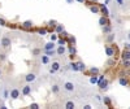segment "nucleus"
<instances>
[{
    "label": "nucleus",
    "mask_w": 130,
    "mask_h": 109,
    "mask_svg": "<svg viewBox=\"0 0 130 109\" xmlns=\"http://www.w3.org/2000/svg\"><path fill=\"white\" fill-rule=\"evenodd\" d=\"M10 44H12V40H10V38H9L8 35H4V37L2 38V40H0V47H3L4 49L9 48Z\"/></svg>",
    "instance_id": "1"
},
{
    "label": "nucleus",
    "mask_w": 130,
    "mask_h": 109,
    "mask_svg": "<svg viewBox=\"0 0 130 109\" xmlns=\"http://www.w3.org/2000/svg\"><path fill=\"white\" fill-rule=\"evenodd\" d=\"M60 62L59 61H53L52 62V66H51V69H50V73L51 74H53V73H56V71H59L60 70Z\"/></svg>",
    "instance_id": "2"
},
{
    "label": "nucleus",
    "mask_w": 130,
    "mask_h": 109,
    "mask_svg": "<svg viewBox=\"0 0 130 109\" xmlns=\"http://www.w3.org/2000/svg\"><path fill=\"white\" fill-rule=\"evenodd\" d=\"M62 87H64V90L68 91V92H73V91H74V84H73L72 82H65V83L62 84Z\"/></svg>",
    "instance_id": "3"
},
{
    "label": "nucleus",
    "mask_w": 130,
    "mask_h": 109,
    "mask_svg": "<svg viewBox=\"0 0 130 109\" xmlns=\"http://www.w3.org/2000/svg\"><path fill=\"white\" fill-rule=\"evenodd\" d=\"M9 96H10V99H13V100L18 99V97H20V90L12 88V90H10V92H9Z\"/></svg>",
    "instance_id": "4"
},
{
    "label": "nucleus",
    "mask_w": 130,
    "mask_h": 109,
    "mask_svg": "<svg viewBox=\"0 0 130 109\" xmlns=\"http://www.w3.org/2000/svg\"><path fill=\"white\" fill-rule=\"evenodd\" d=\"M35 79H37V75H35L34 73H29V74H26V77H25V81H26L27 83L34 82Z\"/></svg>",
    "instance_id": "5"
},
{
    "label": "nucleus",
    "mask_w": 130,
    "mask_h": 109,
    "mask_svg": "<svg viewBox=\"0 0 130 109\" xmlns=\"http://www.w3.org/2000/svg\"><path fill=\"white\" fill-rule=\"evenodd\" d=\"M30 94H31V86H30V84L24 86V87H22V95H24V96H29Z\"/></svg>",
    "instance_id": "6"
},
{
    "label": "nucleus",
    "mask_w": 130,
    "mask_h": 109,
    "mask_svg": "<svg viewBox=\"0 0 130 109\" xmlns=\"http://www.w3.org/2000/svg\"><path fill=\"white\" fill-rule=\"evenodd\" d=\"M105 53L108 57H112L115 55V48L113 47H109V46H105Z\"/></svg>",
    "instance_id": "7"
},
{
    "label": "nucleus",
    "mask_w": 130,
    "mask_h": 109,
    "mask_svg": "<svg viewBox=\"0 0 130 109\" xmlns=\"http://www.w3.org/2000/svg\"><path fill=\"white\" fill-rule=\"evenodd\" d=\"M55 47H56V44H55V42H50V43H47V44L43 47V49H55Z\"/></svg>",
    "instance_id": "8"
},
{
    "label": "nucleus",
    "mask_w": 130,
    "mask_h": 109,
    "mask_svg": "<svg viewBox=\"0 0 130 109\" xmlns=\"http://www.w3.org/2000/svg\"><path fill=\"white\" fill-rule=\"evenodd\" d=\"M98 83H99V87H100L102 90H105L107 86H108V81L107 79H102L100 82H98Z\"/></svg>",
    "instance_id": "9"
},
{
    "label": "nucleus",
    "mask_w": 130,
    "mask_h": 109,
    "mask_svg": "<svg viewBox=\"0 0 130 109\" xmlns=\"http://www.w3.org/2000/svg\"><path fill=\"white\" fill-rule=\"evenodd\" d=\"M56 53L59 55V56H62V55L65 53V47L64 46H59L57 49H56Z\"/></svg>",
    "instance_id": "10"
},
{
    "label": "nucleus",
    "mask_w": 130,
    "mask_h": 109,
    "mask_svg": "<svg viewBox=\"0 0 130 109\" xmlns=\"http://www.w3.org/2000/svg\"><path fill=\"white\" fill-rule=\"evenodd\" d=\"M44 53L47 55V56H55V55H57L56 53V49H44Z\"/></svg>",
    "instance_id": "11"
},
{
    "label": "nucleus",
    "mask_w": 130,
    "mask_h": 109,
    "mask_svg": "<svg viewBox=\"0 0 130 109\" xmlns=\"http://www.w3.org/2000/svg\"><path fill=\"white\" fill-rule=\"evenodd\" d=\"M22 26H24L25 29H31V27H32V21H30V20L25 21V22H22Z\"/></svg>",
    "instance_id": "12"
},
{
    "label": "nucleus",
    "mask_w": 130,
    "mask_h": 109,
    "mask_svg": "<svg viewBox=\"0 0 130 109\" xmlns=\"http://www.w3.org/2000/svg\"><path fill=\"white\" fill-rule=\"evenodd\" d=\"M99 25H100V26H105V25H108V21H107L105 17H100V18H99Z\"/></svg>",
    "instance_id": "13"
},
{
    "label": "nucleus",
    "mask_w": 130,
    "mask_h": 109,
    "mask_svg": "<svg viewBox=\"0 0 130 109\" xmlns=\"http://www.w3.org/2000/svg\"><path fill=\"white\" fill-rule=\"evenodd\" d=\"M77 66H78V71H85V69H86V65L83 64V62H77Z\"/></svg>",
    "instance_id": "14"
},
{
    "label": "nucleus",
    "mask_w": 130,
    "mask_h": 109,
    "mask_svg": "<svg viewBox=\"0 0 130 109\" xmlns=\"http://www.w3.org/2000/svg\"><path fill=\"white\" fill-rule=\"evenodd\" d=\"M64 30H65L64 25H56V32H57V34H61V32H64Z\"/></svg>",
    "instance_id": "15"
},
{
    "label": "nucleus",
    "mask_w": 130,
    "mask_h": 109,
    "mask_svg": "<svg viewBox=\"0 0 130 109\" xmlns=\"http://www.w3.org/2000/svg\"><path fill=\"white\" fill-rule=\"evenodd\" d=\"M111 30H112V27H111L109 25H105V26H103V32H104V34H109Z\"/></svg>",
    "instance_id": "16"
},
{
    "label": "nucleus",
    "mask_w": 130,
    "mask_h": 109,
    "mask_svg": "<svg viewBox=\"0 0 130 109\" xmlns=\"http://www.w3.org/2000/svg\"><path fill=\"white\" fill-rule=\"evenodd\" d=\"M122 59H124V60H130V51H129V49H126V51L122 53Z\"/></svg>",
    "instance_id": "17"
},
{
    "label": "nucleus",
    "mask_w": 130,
    "mask_h": 109,
    "mask_svg": "<svg viewBox=\"0 0 130 109\" xmlns=\"http://www.w3.org/2000/svg\"><path fill=\"white\" fill-rule=\"evenodd\" d=\"M74 106H75V105H74V103H73V101H70V100L65 103V108H67V109H73Z\"/></svg>",
    "instance_id": "18"
},
{
    "label": "nucleus",
    "mask_w": 130,
    "mask_h": 109,
    "mask_svg": "<svg viewBox=\"0 0 130 109\" xmlns=\"http://www.w3.org/2000/svg\"><path fill=\"white\" fill-rule=\"evenodd\" d=\"M90 10H91L92 13H95V14L100 12V9H99V7H96V5H92V7H90Z\"/></svg>",
    "instance_id": "19"
},
{
    "label": "nucleus",
    "mask_w": 130,
    "mask_h": 109,
    "mask_svg": "<svg viewBox=\"0 0 130 109\" xmlns=\"http://www.w3.org/2000/svg\"><path fill=\"white\" fill-rule=\"evenodd\" d=\"M51 90H52V92H53V94H59V91H60V87H59L57 84H53V86L51 87Z\"/></svg>",
    "instance_id": "20"
},
{
    "label": "nucleus",
    "mask_w": 130,
    "mask_h": 109,
    "mask_svg": "<svg viewBox=\"0 0 130 109\" xmlns=\"http://www.w3.org/2000/svg\"><path fill=\"white\" fill-rule=\"evenodd\" d=\"M113 40H115V34L109 32V34H108V37H107V42H108V43H111V42H113Z\"/></svg>",
    "instance_id": "21"
},
{
    "label": "nucleus",
    "mask_w": 130,
    "mask_h": 109,
    "mask_svg": "<svg viewBox=\"0 0 130 109\" xmlns=\"http://www.w3.org/2000/svg\"><path fill=\"white\" fill-rule=\"evenodd\" d=\"M42 64H48L50 62V56H47V55H46V56H42Z\"/></svg>",
    "instance_id": "22"
},
{
    "label": "nucleus",
    "mask_w": 130,
    "mask_h": 109,
    "mask_svg": "<svg viewBox=\"0 0 130 109\" xmlns=\"http://www.w3.org/2000/svg\"><path fill=\"white\" fill-rule=\"evenodd\" d=\"M118 83H120L121 86H127V79L126 78H120L118 79Z\"/></svg>",
    "instance_id": "23"
},
{
    "label": "nucleus",
    "mask_w": 130,
    "mask_h": 109,
    "mask_svg": "<svg viewBox=\"0 0 130 109\" xmlns=\"http://www.w3.org/2000/svg\"><path fill=\"white\" fill-rule=\"evenodd\" d=\"M69 66H70V69H72L73 71H78V66H77V64H73V62H72V64L69 65Z\"/></svg>",
    "instance_id": "24"
},
{
    "label": "nucleus",
    "mask_w": 130,
    "mask_h": 109,
    "mask_svg": "<svg viewBox=\"0 0 130 109\" xmlns=\"http://www.w3.org/2000/svg\"><path fill=\"white\" fill-rule=\"evenodd\" d=\"M103 103L105 104V105H109L111 104V99L108 96H104V99H103Z\"/></svg>",
    "instance_id": "25"
},
{
    "label": "nucleus",
    "mask_w": 130,
    "mask_h": 109,
    "mask_svg": "<svg viewBox=\"0 0 130 109\" xmlns=\"http://www.w3.org/2000/svg\"><path fill=\"white\" fill-rule=\"evenodd\" d=\"M30 108H31V109H39L40 106H39L38 103H32V104H30Z\"/></svg>",
    "instance_id": "26"
},
{
    "label": "nucleus",
    "mask_w": 130,
    "mask_h": 109,
    "mask_svg": "<svg viewBox=\"0 0 130 109\" xmlns=\"http://www.w3.org/2000/svg\"><path fill=\"white\" fill-rule=\"evenodd\" d=\"M98 81H99V78H96V77H91L90 78V83H98Z\"/></svg>",
    "instance_id": "27"
},
{
    "label": "nucleus",
    "mask_w": 130,
    "mask_h": 109,
    "mask_svg": "<svg viewBox=\"0 0 130 109\" xmlns=\"http://www.w3.org/2000/svg\"><path fill=\"white\" fill-rule=\"evenodd\" d=\"M124 66L125 68H129L130 66V60H124Z\"/></svg>",
    "instance_id": "28"
},
{
    "label": "nucleus",
    "mask_w": 130,
    "mask_h": 109,
    "mask_svg": "<svg viewBox=\"0 0 130 109\" xmlns=\"http://www.w3.org/2000/svg\"><path fill=\"white\" fill-rule=\"evenodd\" d=\"M90 71H91L92 74H96V73H99V69H98V68H91Z\"/></svg>",
    "instance_id": "29"
},
{
    "label": "nucleus",
    "mask_w": 130,
    "mask_h": 109,
    "mask_svg": "<svg viewBox=\"0 0 130 109\" xmlns=\"http://www.w3.org/2000/svg\"><path fill=\"white\" fill-rule=\"evenodd\" d=\"M102 12H103L105 16H108V14H109V12H108V9H107L105 7H103V8H102Z\"/></svg>",
    "instance_id": "30"
},
{
    "label": "nucleus",
    "mask_w": 130,
    "mask_h": 109,
    "mask_svg": "<svg viewBox=\"0 0 130 109\" xmlns=\"http://www.w3.org/2000/svg\"><path fill=\"white\" fill-rule=\"evenodd\" d=\"M39 34H40V35H46V34H47L46 29H39Z\"/></svg>",
    "instance_id": "31"
},
{
    "label": "nucleus",
    "mask_w": 130,
    "mask_h": 109,
    "mask_svg": "<svg viewBox=\"0 0 130 109\" xmlns=\"http://www.w3.org/2000/svg\"><path fill=\"white\" fill-rule=\"evenodd\" d=\"M7 59V55L5 53H0V61H4Z\"/></svg>",
    "instance_id": "32"
},
{
    "label": "nucleus",
    "mask_w": 130,
    "mask_h": 109,
    "mask_svg": "<svg viewBox=\"0 0 130 109\" xmlns=\"http://www.w3.org/2000/svg\"><path fill=\"white\" fill-rule=\"evenodd\" d=\"M69 52H70L72 55H75V48H74V47H70V48H69Z\"/></svg>",
    "instance_id": "33"
},
{
    "label": "nucleus",
    "mask_w": 130,
    "mask_h": 109,
    "mask_svg": "<svg viewBox=\"0 0 130 109\" xmlns=\"http://www.w3.org/2000/svg\"><path fill=\"white\" fill-rule=\"evenodd\" d=\"M4 25H5V21L3 18H0V26H4Z\"/></svg>",
    "instance_id": "34"
},
{
    "label": "nucleus",
    "mask_w": 130,
    "mask_h": 109,
    "mask_svg": "<svg viewBox=\"0 0 130 109\" xmlns=\"http://www.w3.org/2000/svg\"><path fill=\"white\" fill-rule=\"evenodd\" d=\"M118 5H124V0H116Z\"/></svg>",
    "instance_id": "35"
},
{
    "label": "nucleus",
    "mask_w": 130,
    "mask_h": 109,
    "mask_svg": "<svg viewBox=\"0 0 130 109\" xmlns=\"http://www.w3.org/2000/svg\"><path fill=\"white\" fill-rule=\"evenodd\" d=\"M56 39H57V35H51V40L52 42H55Z\"/></svg>",
    "instance_id": "36"
},
{
    "label": "nucleus",
    "mask_w": 130,
    "mask_h": 109,
    "mask_svg": "<svg viewBox=\"0 0 130 109\" xmlns=\"http://www.w3.org/2000/svg\"><path fill=\"white\" fill-rule=\"evenodd\" d=\"M107 64H108V65H113V64H115V60H112V59H111V60H108Z\"/></svg>",
    "instance_id": "37"
},
{
    "label": "nucleus",
    "mask_w": 130,
    "mask_h": 109,
    "mask_svg": "<svg viewBox=\"0 0 130 109\" xmlns=\"http://www.w3.org/2000/svg\"><path fill=\"white\" fill-rule=\"evenodd\" d=\"M57 43H59V46H64V44H65V42H64V40H61V39H60Z\"/></svg>",
    "instance_id": "38"
},
{
    "label": "nucleus",
    "mask_w": 130,
    "mask_h": 109,
    "mask_svg": "<svg viewBox=\"0 0 130 109\" xmlns=\"http://www.w3.org/2000/svg\"><path fill=\"white\" fill-rule=\"evenodd\" d=\"M83 108H85V109H91V105H89V104H86V105H83Z\"/></svg>",
    "instance_id": "39"
},
{
    "label": "nucleus",
    "mask_w": 130,
    "mask_h": 109,
    "mask_svg": "<svg viewBox=\"0 0 130 109\" xmlns=\"http://www.w3.org/2000/svg\"><path fill=\"white\" fill-rule=\"evenodd\" d=\"M125 48L130 51V43H126V44H125Z\"/></svg>",
    "instance_id": "40"
},
{
    "label": "nucleus",
    "mask_w": 130,
    "mask_h": 109,
    "mask_svg": "<svg viewBox=\"0 0 130 109\" xmlns=\"http://www.w3.org/2000/svg\"><path fill=\"white\" fill-rule=\"evenodd\" d=\"M38 53H39L38 49H34V51H32V55H34V56H35V55H38Z\"/></svg>",
    "instance_id": "41"
},
{
    "label": "nucleus",
    "mask_w": 130,
    "mask_h": 109,
    "mask_svg": "<svg viewBox=\"0 0 130 109\" xmlns=\"http://www.w3.org/2000/svg\"><path fill=\"white\" fill-rule=\"evenodd\" d=\"M73 2H74V0H67V3H68V4H72Z\"/></svg>",
    "instance_id": "42"
},
{
    "label": "nucleus",
    "mask_w": 130,
    "mask_h": 109,
    "mask_svg": "<svg viewBox=\"0 0 130 109\" xmlns=\"http://www.w3.org/2000/svg\"><path fill=\"white\" fill-rule=\"evenodd\" d=\"M77 2H78V3H83V2H85V0H77Z\"/></svg>",
    "instance_id": "43"
},
{
    "label": "nucleus",
    "mask_w": 130,
    "mask_h": 109,
    "mask_svg": "<svg viewBox=\"0 0 130 109\" xmlns=\"http://www.w3.org/2000/svg\"><path fill=\"white\" fill-rule=\"evenodd\" d=\"M127 39L130 40V32H129V34H127Z\"/></svg>",
    "instance_id": "44"
},
{
    "label": "nucleus",
    "mask_w": 130,
    "mask_h": 109,
    "mask_svg": "<svg viewBox=\"0 0 130 109\" xmlns=\"http://www.w3.org/2000/svg\"><path fill=\"white\" fill-rule=\"evenodd\" d=\"M0 77H2V69H0Z\"/></svg>",
    "instance_id": "45"
}]
</instances>
